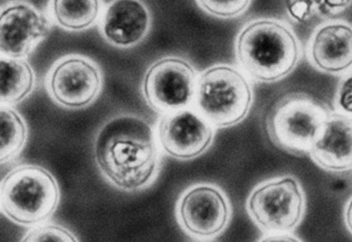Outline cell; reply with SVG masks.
Instances as JSON below:
<instances>
[{
	"mask_svg": "<svg viewBox=\"0 0 352 242\" xmlns=\"http://www.w3.org/2000/svg\"><path fill=\"white\" fill-rule=\"evenodd\" d=\"M160 143L152 126L136 114H118L100 128L94 158L104 178L124 191L155 182L161 169Z\"/></svg>",
	"mask_w": 352,
	"mask_h": 242,
	"instance_id": "1",
	"label": "cell"
},
{
	"mask_svg": "<svg viewBox=\"0 0 352 242\" xmlns=\"http://www.w3.org/2000/svg\"><path fill=\"white\" fill-rule=\"evenodd\" d=\"M236 57L249 77L274 83L296 69L300 60V44L294 32L280 20L258 19L237 36Z\"/></svg>",
	"mask_w": 352,
	"mask_h": 242,
	"instance_id": "2",
	"label": "cell"
},
{
	"mask_svg": "<svg viewBox=\"0 0 352 242\" xmlns=\"http://www.w3.org/2000/svg\"><path fill=\"white\" fill-rule=\"evenodd\" d=\"M58 202L56 180L42 166H17L1 180V211L20 226H41L56 211Z\"/></svg>",
	"mask_w": 352,
	"mask_h": 242,
	"instance_id": "3",
	"label": "cell"
},
{
	"mask_svg": "<svg viewBox=\"0 0 352 242\" xmlns=\"http://www.w3.org/2000/svg\"><path fill=\"white\" fill-rule=\"evenodd\" d=\"M331 114L305 93H288L270 106L265 128L272 145L289 154L310 155Z\"/></svg>",
	"mask_w": 352,
	"mask_h": 242,
	"instance_id": "4",
	"label": "cell"
},
{
	"mask_svg": "<svg viewBox=\"0 0 352 242\" xmlns=\"http://www.w3.org/2000/svg\"><path fill=\"white\" fill-rule=\"evenodd\" d=\"M195 104L212 126L231 128L248 115L253 91L239 68L217 64L198 77Z\"/></svg>",
	"mask_w": 352,
	"mask_h": 242,
	"instance_id": "5",
	"label": "cell"
},
{
	"mask_svg": "<svg viewBox=\"0 0 352 242\" xmlns=\"http://www.w3.org/2000/svg\"><path fill=\"white\" fill-rule=\"evenodd\" d=\"M247 210L264 232L285 234L296 229L305 216V194L292 176L266 180L249 195Z\"/></svg>",
	"mask_w": 352,
	"mask_h": 242,
	"instance_id": "6",
	"label": "cell"
},
{
	"mask_svg": "<svg viewBox=\"0 0 352 242\" xmlns=\"http://www.w3.org/2000/svg\"><path fill=\"white\" fill-rule=\"evenodd\" d=\"M196 69L182 57H162L146 72L142 93L151 108L161 113L186 109L196 99Z\"/></svg>",
	"mask_w": 352,
	"mask_h": 242,
	"instance_id": "7",
	"label": "cell"
},
{
	"mask_svg": "<svg viewBox=\"0 0 352 242\" xmlns=\"http://www.w3.org/2000/svg\"><path fill=\"white\" fill-rule=\"evenodd\" d=\"M102 73L89 57L68 55L57 61L47 73V93L65 108L88 107L102 90Z\"/></svg>",
	"mask_w": 352,
	"mask_h": 242,
	"instance_id": "8",
	"label": "cell"
},
{
	"mask_svg": "<svg viewBox=\"0 0 352 242\" xmlns=\"http://www.w3.org/2000/svg\"><path fill=\"white\" fill-rule=\"evenodd\" d=\"M176 215L187 234L209 240L219 237L228 227L231 206L219 186L198 183L188 188L179 199Z\"/></svg>",
	"mask_w": 352,
	"mask_h": 242,
	"instance_id": "9",
	"label": "cell"
},
{
	"mask_svg": "<svg viewBox=\"0 0 352 242\" xmlns=\"http://www.w3.org/2000/svg\"><path fill=\"white\" fill-rule=\"evenodd\" d=\"M157 139L171 158L196 159L212 145L214 129L197 109H182L163 114L157 126Z\"/></svg>",
	"mask_w": 352,
	"mask_h": 242,
	"instance_id": "10",
	"label": "cell"
},
{
	"mask_svg": "<svg viewBox=\"0 0 352 242\" xmlns=\"http://www.w3.org/2000/svg\"><path fill=\"white\" fill-rule=\"evenodd\" d=\"M52 31L47 15L28 3H12L0 15V49L3 56L25 58Z\"/></svg>",
	"mask_w": 352,
	"mask_h": 242,
	"instance_id": "11",
	"label": "cell"
},
{
	"mask_svg": "<svg viewBox=\"0 0 352 242\" xmlns=\"http://www.w3.org/2000/svg\"><path fill=\"white\" fill-rule=\"evenodd\" d=\"M152 16L148 8L136 0L112 1L101 20V33L114 47H130L142 42L148 34Z\"/></svg>",
	"mask_w": 352,
	"mask_h": 242,
	"instance_id": "12",
	"label": "cell"
},
{
	"mask_svg": "<svg viewBox=\"0 0 352 242\" xmlns=\"http://www.w3.org/2000/svg\"><path fill=\"white\" fill-rule=\"evenodd\" d=\"M309 58L314 67L329 74L352 68V27L331 22L320 27L311 38Z\"/></svg>",
	"mask_w": 352,
	"mask_h": 242,
	"instance_id": "13",
	"label": "cell"
},
{
	"mask_svg": "<svg viewBox=\"0 0 352 242\" xmlns=\"http://www.w3.org/2000/svg\"><path fill=\"white\" fill-rule=\"evenodd\" d=\"M311 159L331 172L352 170V118L334 113L327 119L310 152Z\"/></svg>",
	"mask_w": 352,
	"mask_h": 242,
	"instance_id": "14",
	"label": "cell"
},
{
	"mask_svg": "<svg viewBox=\"0 0 352 242\" xmlns=\"http://www.w3.org/2000/svg\"><path fill=\"white\" fill-rule=\"evenodd\" d=\"M36 74L25 58L3 56L0 60V97L1 104L14 106L31 95Z\"/></svg>",
	"mask_w": 352,
	"mask_h": 242,
	"instance_id": "15",
	"label": "cell"
},
{
	"mask_svg": "<svg viewBox=\"0 0 352 242\" xmlns=\"http://www.w3.org/2000/svg\"><path fill=\"white\" fill-rule=\"evenodd\" d=\"M101 6L98 0H55L50 3L54 20L66 31H84L93 26Z\"/></svg>",
	"mask_w": 352,
	"mask_h": 242,
	"instance_id": "16",
	"label": "cell"
},
{
	"mask_svg": "<svg viewBox=\"0 0 352 242\" xmlns=\"http://www.w3.org/2000/svg\"><path fill=\"white\" fill-rule=\"evenodd\" d=\"M0 156L1 164L19 156L27 141V125L21 114L11 106L1 104L0 109Z\"/></svg>",
	"mask_w": 352,
	"mask_h": 242,
	"instance_id": "17",
	"label": "cell"
},
{
	"mask_svg": "<svg viewBox=\"0 0 352 242\" xmlns=\"http://www.w3.org/2000/svg\"><path fill=\"white\" fill-rule=\"evenodd\" d=\"M21 242H79L66 228L57 224L36 226L27 232Z\"/></svg>",
	"mask_w": 352,
	"mask_h": 242,
	"instance_id": "18",
	"label": "cell"
},
{
	"mask_svg": "<svg viewBox=\"0 0 352 242\" xmlns=\"http://www.w3.org/2000/svg\"><path fill=\"white\" fill-rule=\"evenodd\" d=\"M197 6L210 15L221 19L236 17L248 9L250 1H196Z\"/></svg>",
	"mask_w": 352,
	"mask_h": 242,
	"instance_id": "19",
	"label": "cell"
},
{
	"mask_svg": "<svg viewBox=\"0 0 352 242\" xmlns=\"http://www.w3.org/2000/svg\"><path fill=\"white\" fill-rule=\"evenodd\" d=\"M327 188L334 195H347L352 193V172H331L327 177Z\"/></svg>",
	"mask_w": 352,
	"mask_h": 242,
	"instance_id": "20",
	"label": "cell"
},
{
	"mask_svg": "<svg viewBox=\"0 0 352 242\" xmlns=\"http://www.w3.org/2000/svg\"><path fill=\"white\" fill-rule=\"evenodd\" d=\"M337 102L342 112L352 114V74L344 77L339 85Z\"/></svg>",
	"mask_w": 352,
	"mask_h": 242,
	"instance_id": "21",
	"label": "cell"
},
{
	"mask_svg": "<svg viewBox=\"0 0 352 242\" xmlns=\"http://www.w3.org/2000/svg\"><path fill=\"white\" fill-rule=\"evenodd\" d=\"M287 10L293 19H296L299 21H304L309 16L312 14V11L317 8L315 3H296V1H287L285 3Z\"/></svg>",
	"mask_w": 352,
	"mask_h": 242,
	"instance_id": "22",
	"label": "cell"
},
{
	"mask_svg": "<svg viewBox=\"0 0 352 242\" xmlns=\"http://www.w3.org/2000/svg\"><path fill=\"white\" fill-rule=\"evenodd\" d=\"M350 5H351V3H349V1L337 3V4H333V3H318L317 8H318V10L321 11L323 15L329 16L339 14V12L345 10Z\"/></svg>",
	"mask_w": 352,
	"mask_h": 242,
	"instance_id": "23",
	"label": "cell"
},
{
	"mask_svg": "<svg viewBox=\"0 0 352 242\" xmlns=\"http://www.w3.org/2000/svg\"><path fill=\"white\" fill-rule=\"evenodd\" d=\"M259 242H301L298 237L289 234H270L263 237Z\"/></svg>",
	"mask_w": 352,
	"mask_h": 242,
	"instance_id": "24",
	"label": "cell"
},
{
	"mask_svg": "<svg viewBox=\"0 0 352 242\" xmlns=\"http://www.w3.org/2000/svg\"><path fill=\"white\" fill-rule=\"evenodd\" d=\"M345 223L350 232L352 234V197L351 200L347 204L346 210H345Z\"/></svg>",
	"mask_w": 352,
	"mask_h": 242,
	"instance_id": "25",
	"label": "cell"
}]
</instances>
